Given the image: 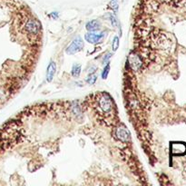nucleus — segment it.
Returning a JSON list of instances; mask_svg holds the SVG:
<instances>
[{"instance_id":"1","label":"nucleus","mask_w":186,"mask_h":186,"mask_svg":"<svg viewBox=\"0 0 186 186\" xmlns=\"http://www.w3.org/2000/svg\"><path fill=\"white\" fill-rule=\"evenodd\" d=\"M83 47H84V41L80 37H78L74 39V41L67 46L66 51L68 55H74L82 50Z\"/></svg>"},{"instance_id":"2","label":"nucleus","mask_w":186,"mask_h":186,"mask_svg":"<svg viewBox=\"0 0 186 186\" xmlns=\"http://www.w3.org/2000/svg\"><path fill=\"white\" fill-rule=\"evenodd\" d=\"M99 106L101 110L103 113H109L111 111V109L113 107V103L110 96L108 95L103 94L101 97H100V100H99Z\"/></svg>"},{"instance_id":"3","label":"nucleus","mask_w":186,"mask_h":186,"mask_svg":"<svg viewBox=\"0 0 186 186\" xmlns=\"http://www.w3.org/2000/svg\"><path fill=\"white\" fill-rule=\"evenodd\" d=\"M104 34H106L104 33H101V34L87 33V34H85V40L87 42H89L91 44H97L103 38Z\"/></svg>"},{"instance_id":"4","label":"nucleus","mask_w":186,"mask_h":186,"mask_svg":"<svg viewBox=\"0 0 186 186\" xmlns=\"http://www.w3.org/2000/svg\"><path fill=\"white\" fill-rule=\"evenodd\" d=\"M115 133H116V137L121 141L128 142L130 140V133L126 130L125 127H123V126L118 127L115 131Z\"/></svg>"},{"instance_id":"5","label":"nucleus","mask_w":186,"mask_h":186,"mask_svg":"<svg viewBox=\"0 0 186 186\" xmlns=\"http://www.w3.org/2000/svg\"><path fill=\"white\" fill-rule=\"evenodd\" d=\"M129 64L133 69L135 70H138L139 68L142 66V61L141 59L139 58V56L137 55H131L129 57Z\"/></svg>"},{"instance_id":"6","label":"nucleus","mask_w":186,"mask_h":186,"mask_svg":"<svg viewBox=\"0 0 186 186\" xmlns=\"http://www.w3.org/2000/svg\"><path fill=\"white\" fill-rule=\"evenodd\" d=\"M55 70H56L55 63L54 61H52L49 64V66L47 67V71H46V80H47V82H51L53 80V77L55 74Z\"/></svg>"},{"instance_id":"7","label":"nucleus","mask_w":186,"mask_h":186,"mask_svg":"<svg viewBox=\"0 0 186 186\" xmlns=\"http://www.w3.org/2000/svg\"><path fill=\"white\" fill-rule=\"evenodd\" d=\"M26 29L28 33L30 34H36L38 30V25L36 21L34 20H29L27 24L26 25Z\"/></svg>"},{"instance_id":"8","label":"nucleus","mask_w":186,"mask_h":186,"mask_svg":"<svg viewBox=\"0 0 186 186\" xmlns=\"http://www.w3.org/2000/svg\"><path fill=\"white\" fill-rule=\"evenodd\" d=\"M86 29L90 32H95V31H98L100 30L101 26H100V23L96 21V20H93L90 21L86 24Z\"/></svg>"},{"instance_id":"9","label":"nucleus","mask_w":186,"mask_h":186,"mask_svg":"<svg viewBox=\"0 0 186 186\" xmlns=\"http://www.w3.org/2000/svg\"><path fill=\"white\" fill-rule=\"evenodd\" d=\"M81 73V66L74 65L72 68V75L74 77H78Z\"/></svg>"},{"instance_id":"10","label":"nucleus","mask_w":186,"mask_h":186,"mask_svg":"<svg viewBox=\"0 0 186 186\" xmlns=\"http://www.w3.org/2000/svg\"><path fill=\"white\" fill-rule=\"evenodd\" d=\"M119 47V37H114V40H113V44H112V48L113 51H116Z\"/></svg>"},{"instance_id":"11","label":"nucleus","mask_w":186,"mask_h":186,"mask_svg":"<svg viewBox=\"0 0 186 186\" xmlns=\"http://www.w3.org/2000/svg\"><path fill=\"white\" fill-rule=\"evenodd\" d=\"M109 70H110V66H109V65H107L106 67H104L103 71V73H102V77H103V79H106V78H107V75H108V74H109Z\"/></svg>"},{"instance_id":"12","label":"nucleus","mask_w":186,"mask_h":186,"mask_svg":"<svg viewBox=\"0 0 186 186\" xmlns=\"http://www.w3.org/2000/svg\"><path fill=\"white\" fill-rule=\"evenodd\" d=\"M95 80H96V76L94 74H91V75H89L88 77L86 78V82L88 83V84H90V85H93V84H95Z\"/></svg>"},{"instance_id":"13","label":"nucleus","mask_w":186,"mask_h":186,"mask_svg":"<svg viewBox=\"0 0 186 186\" xmlns=\"http://www.w3.org/2000/svg\"><path fill=\"white\" fill-rule=\"evenodd\" d=\"M110 7H111L113 9L117 10L118 7V4H117V0H112L111 3H110Z\"/></svg>"},{"instance_id":"14","label":"nucleus","mask_w":186,"mask_h":186,"mask_svg":"<svg viewBox=\"0 0 186 186\" xmlns=\"http://www.w3.org/2000/svg\"><path fill=\"white\" fill-rule=\"evenodd\" d=\"M110 20H111L112 23V26H116V19H115V16L114 15H110Z\"/></svg>"},{"instance_id":"15","label":"nucleus","mask_w":186,"mask_h":186,"mask_svg":"<svg viewBox=\"0 0 186 186\" xmlns=\"http://www.w3.org/2000/svg\"><path fill=\"white\" fill-rule=\"evenodd\" d=\"M111 56H112V55H111V54H110V53H109V54H107L106 56H104L103 60V64H106V62L108 63V61H109L110 58H111Z\"/></svg>"}]
</instances>
